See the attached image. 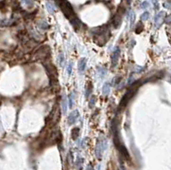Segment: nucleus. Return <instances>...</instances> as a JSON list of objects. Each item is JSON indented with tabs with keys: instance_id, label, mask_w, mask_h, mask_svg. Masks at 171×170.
<instances>
[{
	"instance_id": "obj_1",
	"label": "nucleus",
	"mask_w": 171,
	"mask_h": 170,
	"mask_svg": "<svg viewBox=\"0 0 171 170\" xmlns=\"http://www.w3.org/2000/svg\"><path fill=\"white\" fill-rule=\"evenodd\" d=\"M57 2L58 6L60 7L64 15L67 17V19L70 21L71 24L75 27V29H78L80 25H81V22L78 20L76 15L74 12V9H73L71 4L68 2V0H57Z\"/></svg>"
},
{
	"instance_id": "obj_2",
	"label": "nucleus",
	"mask_w": 171,
	"mask_h": 170,
	"mask_svg": "<svg viewBox=\"0 0 171 170\" xmlns=\"http://www.w3.org/2000/svg\"><path fill=\"white\" fill-rule=\"evenodd\" d=\"M142 82L141 81H135L134 83H133L131 85V86L129 87V89L127 91V92L125 93V95L123 96V98H122L121 102H120L119 107L120 109L125 108L127 106V104L129 103V101L131 100V98L136 94L137 91L139 88V86L141 85Z\"/></svg>"
},
{
	"instance_id": "obj_3",
	"label": "nucleus",
	"mask_w": 171,
	"mask_h": 170,
	"mask_svg": "<svg viewBox=\"0 0 171 170\" xmlns=\"http://www.w3.org/2000/svg\"><path fill=\"white\" fill-rule=\"evenodd\" d=\"M44 65H45V68L47 71L48 76H49L51 86L57 85V70L56 67L54 66V64L50 62H44Z\"/></svg>"
},
{
	"instance_id": "obj_4",
	"label": "nucleus",
	"mask_w": 171,
	"mask_h": 170,
	"mask_svg": "<svg viewBox=\"0 0 171 170\" xmlns=\"http://www.w3.org/2000/svg\"><path fill=\"white\" fill-rule=\"evenodd\" d=\"M50 51H51L50 47L47 46V45H44V46L40 47V48L35 52L34 58H36V60L47 59V57H48L50 55Z\"/></svg>"
},
{
	"instance_id": "obj_5",
	"label": "nucleus",
	"mask_w": 171,
	"mask_h": 170,
	"mask_svg": "<svg viewBox=\"0 0 171 170\" xmlns=\"http://www.w3.org/2000/svg\"><path fill=\"white\" fill-rule=\"evenodd\" d=\"M124 13H125V8L122 6H120L117 10V13L114 15L113 19H112V24H113L115 28H119L121 24H122V17H123Z\"/></svg>"
},
{
	"instance_id": "obj_6",
	"label": "nucleus",
	"mask_w": 171,
	"mask_h": 170,
	"mask_svg": "<svg viewBox=\"0 0 171 170\" xmlns=\"http://www.w3.org/2000/svg\"><path fill=\"white\" fill-rule=\"evenodd\" d=\"M106 143L105 139H103V140H98V144H97V147H96V155L98 158H101V156H102L103 151L105 149V145L104 146V144Z\"/></svg>"
},
{
	"instance_id": "obj_7",
	"label": "nucleus",
	"mask_w": 171,
	"mask_h": 170,
	"mask_svg": "<svg viewBox=\"0 0 171 170\" xmlns=\"http://www.w3.org/2000/svg\"><path fill=\"white\" fill-rule=\"evenodd\" d=\"M79 116H80V114L78 110H75L73 111V112H71L68 117V125H73L74 123H75L77 119L79 118Z\"/></svg>"
},
{
	"instance_id": "obj_8",
	"label": "nucleus",
	"mask_w": 171,
	"mask_h": 170,
	"mask_svg": "<svg viewBox=\"0 0 171 170\" xmlns=\"http://www.w3.org/2000/svg\"><path fill=\"white\" fill-rule=\"evenodd\" d=\"M119 56H120V49L119 48H116V49L114 51V52L111 55V65L112 67H115L116 64L118 62V59H119Z\"/></svg>"
},
{
	"instance_id": "obj_9",
	"label": "nucleus",
	"mask_w": 171,
	"mask_h": 170,
	"mask_svg": "<svg viewBox=\"0 0 171 170\" xmlns=\"http://www.w3.org/2000/svg\"><path fill=\"white\" fill-rule=\"evenodd\" d=\"M86 66V58H81L78 62V68H79V71L81 72V74L85 70Z\"/></svg>"
},
{
	"instance_id": "obj_10",
	"label": "nucleus",
	"mask_w": 171,
	"mask_h": 170,
	"mask_svg": "<svg viewBox=\"0 0 171 170\" xmlns=\"http://www.w3.org/2000/svg\"><path fill=\"white\" fill-rule=\"evenodd\" d=\"M80 134V128H74L71 130V137L74 140H76Z\"/></svg>"
},
{
	"instance_id": "obj_11",
	"label": "nucleus",
	"mask_w": 171,
	"mask_h": 170,
	"mask_svg": "<svg viewBox=\"0 0 171 170\" xmlns=\"http://www.w3.org/2000/svg\"><path fill=\"white\" fill-rule=\"evenodd\" d=\"M103 94L104 95H108L109 93V91H110V86H109V83H105L103 86Z\"/></svg>"
},
{
	"instance_id": "obj_12",
	"label": "nucleus",
	"mask_w": 171,
	"mask_h": 170,
	"mask_svg": "<svg viewBox=\"0 0 171 170\" xmlns=\"http://www.w3.org/2000/svg\"><path fill=\"white\" fill-rule=\"evenodd\" d=\"M62 113L65 114L67 112V102H66V96L63 95L62 101Z\"/></svg>"
},
{
	"instance_id": "obj_13",
	"label": "nucleus",
	"mask_w": 171,
	"mask_h": 170,
	"mask_svg": "<svg viewBox=\"0 0 171 170\" xmlns=\"http://www.w3.org/2000/svg\"><path fill=\"white\" fill-rule=\"evenodd\" d=\"M164 15V13L163 12H159L157 14V15H156V17H155V22H156L157 25H158V24H160V21H161V18H162V15Z\"/></svg>"
},
{
	"instance_id": "obj_14",
	"label": "nucleus",
	"mask_w": 171,
	"mask_h": 170,
	"mask_svg": "<svg viewBox=\"0 0 171 170\" xmlns=\"http://www.w3.org/2000/svg\"><path fill=\"white\" fill-rule=\"evenodd\" d=\"M129 15H130V27L132 28L133 25L134 24V21H135V14H134V12L131 10L130 13H129Z\"/></svg>"
},
{
	"instance_id": "obj_15",
	"label": "nucleus",
	"mask_w": 171,
	"mask_h": 170,
	"mask_svg": "<svg viewBox=\"0 0 171 170\" xmlns=\"http://www.w3.org/2000/svg\"><path fill=\"white\" fill-rule=\"evenodd\" d=\"M143 30H144V26H143V24H142V22L140 21V22H139L138 25H137L135 32H136V33H140L141 32H143Z\"/></svg>"
},
{
	"instance_id": "obj_16",
	"label": "nucleus",
	"mask_w": 171,
	"mask_h": 170,
	"mask_svg": "<svg viewBox=\"0 0 171 170\" xmlns=\"http://www.w3.org/2000/svg\"><path fill=\"white\" fill-rule=\"evenodd\" d=\"M150 16V14L149 12H147V11H145V12H144L142 15H141L140 18H141V21H147L148 18H149Z\"/></svg>"
},
{
	"instance_id": "obj_17",
	"label": "nucleus",
	"mask_w": 171,
	"mask_h": 170,
	"mask_svg": "<svg viewBox=\"0 0 171 170\" xmlns=\"http://www.w3.org/2000/svg\"><path fill=\"white\" fill-rule=\"evenodd\" d=\"M92 90V83H90L89 85L86 86V98L89 96V94H91Z\"/></svg>"
},
{
	"instance_id": "obj_18",
	"label": "nucleus",
	"mask_w": 171,
	"mask_h": 170,
	"mask_svg": "<svg viewBox=\"0 0 171 170\" xmlns=\"http://www.w3.org/2000/svg\"><path fill=\"white\" fill-rule=\"evenodd\" d=\"M46 7H47V9L48 11H50L51 13H52L54 11V7L52 6V4L51 3H47L46 4Z\"/></svg>"
},
{
	"instance_id": "obj_19",
	"label": "nucleus",
	"mask_w": 171,
	"mask_h": 170,
	"mask_svg": "<svg viewBox=\"0 0 171 170\" xmlns=\"http://www.w3.org/2000/svg\"><path fill=\"white\" fill-rule=\"evenodd\" d=\"M96 98L95 97H92V98H91V100H90L89 102V107H91V108H92V107L94 106V104H95V102H96Z\"/></svg>"
},
{
	"instance_id": "obj_20",
	"label": "nucleus",
	"mask_w": 171,
	"mask_h": 170,
	"mask_svg": "<svg viewBox=\"0 0 171 170\" xmlns=\"http://www.w3.org/2000/svg\"><path fill=\"white\" fill-rule=\"evenodd\" d=\"M152 4H153L155 9H159V5H158L157 0H152Z\"/></svg>"
},
{
	"instance_id": "obj_21",
	"label": "nucleus",
	"mask_w": 171,
	"mask_h": 170,
	"mask_svg": "<svg viewBox=\"0 0 171 170\" xmlns=\"http://www.w3.org/2000/svg\"><path fill=\"white\" fill-rule=\"evenodd\" d=\"M148 6H149V4H148L147 1H145V2L142 3V4H141V8L143 9H147Z\"/></svg>"
},
{
	"instance_id": "obj_22",
	"label": "nucleus",
	"mask_w": 171,
	"mask_h": 170,
	"mask_svg": "<svg viewBox=\"0 0 171 170\" xmlns=\"http://www.w3.org/2000/svg\"><path fill=\"white\" fill-rule=\"evenodd\" d=\"M68 104H69V108H72L73 106V95L71 94L68 98Z\"/></svg>"
},
{
	"instance_id": "obj_23",
	"label": "nucleus",
	"mask_w": 171,
	"mask_h": 170,
	"mask_svg": "<svg viewBox=\"0 0 171 170\" xmlns=\"http://www.w3.org/2000/svg\"><path fill=\"white\" fill-rule=\"evenodd\" d=\"M72 62H70V63L68 64V75H71V73H72Z\"/></svg>"
},
{
	"instance_id": "obj_24",
	"label": "nucleus",
	"mask_w": 171,
	"mask_h": 170,
	"mask_svg": "<svg viewBox=\"0 0 171 170\" xmlns=\"http://www.w3.org/2000/svg\"><path fill=\"white\" fill-rule=\"evenodd\" d=\"M163 6H164V8H166V9H169L170 8V5H169V2L168 1V2H166V3H164L163 4Z\"/></svg>"
},
{
	"instance_id": "obj_25",
	"label": "nucleus",
	"mask_w": 171,
	"mask_h": 170,
	"mask_svg": "<svg viewBox=\"0 0 171 170\" xmlns=\"http://www.w3.org/2000/svg\"><path fill=\"white\" fill-rule=\"evenodd\" d=\"M86 170H93V168H92V165H88L87 168H86Z\"/></svg>"
},
{
	"instance_id": "obj_26",
	"label": "nucleus",
	"mask_w": 171,
	"mask_h": 170,
	"mask_svg": "<svg viewBox=\"0 0 171 170\" xmlns=\"http://www.w3.org/2000/svg\"><path fill=\"white\" fill-rule=\"evenodd\" d=\"M98 170H100V166H98Z\"/></svg>"
}]
</instances>
